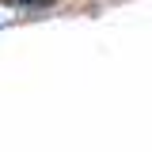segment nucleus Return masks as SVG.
<instances>
[{"label":"nucleus","mask_w":152,"mask_h":152,"mask_svg":"<svg viewBox=\"0 0 152 152\" xmlns=\"http://www.w3.org/2000/svg\"><path fill=\"white\" fill-rule=\"evenodd\" d=\"M8 4H53V0H8Z\"/></svg>","instance_id":"nucleus-1"}]
</instances>
